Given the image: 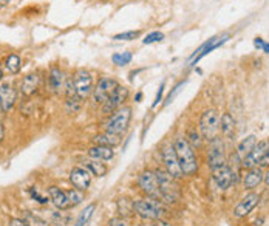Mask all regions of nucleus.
I'll use <instances>...</instances> for the list:
<instances>
[{"label": "nucleus", "instance_id": "1", "mask_svg": "<svg viewBox=\"0 0 269 226\" xmlns=\"http://www.w3.org/2000/svg\"><path fill=\"white\" fill-rule=\"evenodd\" d=\"M174 147H175L181 171H182V174H184V177H193L200 169L197 150L189 144L186 136H182V135H178L174 139Z\"/></svg>", "mask_w": 269, "mask_h": 226}, {"label": "nucleus", "instance_id": "2", "mask_svg": "<svg viewBox=\"0 0 269 226\" xmlns=\"http://www.w3.org/2000/svg\"><path fill=\"white\" fill-rule=\"evenodd\" d=\"M133 208H134V216L150 222L166 219V216L169 214V209L164 201L152 197H142L138 200H133Z\"/></svg>", "mask_w": 269, "mask_h": 226}, {"label": "nucleus", "instance_id": "3", "mask_svg": "<svg viewBox=\"0 0 269 226\" xmlns=\"http://www.w3.org/2000/svg\"><path fill=\"white\" fill-rule=\"evenodd\" d=\"M158 184H160V192H161V200L166 205H172L181 198V189L178 184V180L170 175L166 169H155Z\"/></svg>", "mask_w": 269, "mask_h": 226}, {"label": "nucleus", "instance_id": "4", "mask_svg": "<svg viewBox=\"0 0 269 226\" xmlns=\"http://www.w3.org/2000/svg\"><path fill=\"white\" fill-rule=\"evenodd\" d=\"M132 121V107L124 105L113 112L110 116H107V121L104 123V130L108 134H115V135H124Z\"/></svg>", "mask_w": 269, "mask_h": 226}, {"label": "nucleus", "instance_id": "5", "mask_svg": "<svg viewBox=\"0 0 269 226\" xmlns=\"http://www.w3.org/2000/svg\"><path fill=\"white\" fill-rule=\"evenodd\" d=\"M220 115L215 109H207L201 113L198 121V130L204 139H212L220 135Z\"/></svg>", "mask_w": 269, "mask_h": 226}, {"label": "nucleus", "instance_id": "6", "mask_svg": "<svg viewBox=\"0 0 269 226\" xmlns=\"http://www.w3.org/2000/svg\"><path fill=\"white\" fill-rule=\"evenodd\" d=\"M160 155H161V161L164 164V169L172 175L175 180L179 181L181 178H184V174H182V171H181V166H179L177 152L174 147V142L166 141L160 149Z\"/></svg>", "mask_w": 269, "mask_h": 226}, {"label": "nucleus", "instance_id": "7", "mask_svg": "<svg viewBox=\"0 0 269 226\" xmlns=\"http://www.w3.org/2000/svg\"><path fill=\"white\" fill-rule=\"evenodd\" d=\"M207 142H209V144H207V166H209L211 171H214V169L220 168V166L227 163L224 141L218 135V136L209 139Z\"/></svg>", "mask_w": 269, "mask_h": 226}, {"label": "nucleus", "instance_id": "8", "mask_svg": "<svg viewBox=\"0 0 269 226\" xmlns=\"http://www.w3.org/2000/svg\"><path fill=\"white\" fill-rule=\"evenodd\" d=\"M136 184L139 187V191L144 194V197H152V198L161 200L160 184H158V178H156L155 171L144 169L136 178Z\"/></svg>", "mask_w": 269, "mask_h": 226}, {"label": "nucleus", "instance_id": "9", "mask_svg": "<svg viewBox=\"0 0 269 226\" xmlns=\"http://www.w3.org/2000/svg\"><path fill=\"white\" fill-rule=\"evenodd\" d=\"M118 86H119V82L115 78H112V76H101L99 79H97L96 86L93 89V93H91L93 104L102 105L110 98V94L115 91V89Z\"/></svg>", "mask_w": 269, "mask_h": 226}, {"label": "nucleus", "instance_id": "10", "mask_svg": "<svg viewBox=\"0 0 269 226\" xmlns=\"http://www.w3.org/2000/svg\"><path fill=\"white\" fill-rule=\"evenodd\" d=\"M71 78H73V84H75L76 94L81 99H87L89 96H91L93 89H94V81H93V75L89 70L79 68L75 71V75Z\"/></svg>", "mask_w": 269, "mask_h": 226}, {"label": "nucleus", "instance_id": "11", "mask_svg": "<svg viewBox=\"0 0 269 226\" xmlns=\"http://www.w3.org/2000/svg\"><path fill=\"white\" fill-rule=\"evenodd\" d=\"M130 96V90L126 86H118L115 89V91L110 94V98L101 105V112L104 116H110L113 112H116L121 107H124V104L129 101Z\"/></svg>", "mask_w": 269, "mask_h": 226}, {"label": "nucleus", "instance_id": "12", "mask_svg": "<svg viewBox=\"0 0 269 226\" xmlns=\"http://www.w3.org/2000/svg\"><path fill=\"white\" fill-rule=\"evenodd\" d=\"M17 102V90L13 82H2L0 84V112L9 113Z\"/></svg>", "mask_w": 269, "mask_h": 226}, {"label": "nucleus", "instance_id": "13", "mask_svg": "<svg viewBox=\"0 0 269 226\" xmlns=\"http://www.w3.org/2000/svg\"><path fill=\"white\" fill-rule=\"evenodd\" d=\"M269 147V139H262V141H257V144L254 146V149L248 153L246 157L241 158V168L243 169H252L257 168L260 164L263 155L266 153Z\"/></svg>", "mask_w": 269, "mask_h": 226}, {"label": "nucleus", "instance_id": "14", "mask_svg": "<svg viewBox=\"0 0 269 226\" xmlns=\"http://www.w3.org/2000/svg\"><path fill=\"white\" fill-rule=\"evenodd\" d=\"M234 175H235L234 169L226 163L212 171V180L220 191H227V189L232 186V183H234Z\"/></svg>", "mask_w": 269, "mask_h": 226}, {"label": "nucleus", "instance_id": "15", "mask_svg": "<svg viewBox=\"0 0 269 226\" xmlns=\"http://www.w3.org/2000/svg\"><path fill=\"white\" fill-rule=\"evenodd\" d=\"M91 180H93V175L85 166H76V168H73L70 172V183L73 184V187L81 189L84 192L91 186Z\"/></svg>", "mask_w": 269, "mask_h": 226}, {"label": "nucleus", "instance_id": "16", "mask_svg": "<svg viewBox=\"0 0 269 226\" xmlns=\"http://www.w3.org/2000/svg\"><path fill=\"white\" fill-rule=\"evenodd\" d=\"M260 203V194L257 192H248L246 195H243L237 206L234 208V216L237 219H244L246 216L252 212V209Z\"/></svg>", "mask_w": 269, "mask_h": 226}, {"label": "nucleus", "instance_id": "17", "mask_svg": "<svg viewBox=\"0 0 269 226\" xmlns=\"http://www.w3.org/2000/svg\"><path fill=\"white\" fill-rule=\"evenodd\" d=\"M41 79H42V76H41V73H38V71L23 76L20 81V86H19V91L22 96H27V98L33 96L41 87Z\"/></svg>", "mask_w": 269, "mask_h": 226}, {"label": "nucleus", "instance_id": "18", "mask_svg": "<svg viewBox=\"0 0 269 226\" xmlns=\"http://www.w3.org/2000/svg\"><path fill=\"white\" fill-rule=\"evenodd\" d=\"M65 84H67V76L59 67H51L48 71V89L51 93L59 94L60 91H65Z\"/></svg>", "mask_w": 269, "mask_h": 226}, {"label": "nucleus", "instance_id": "19", "mask_svg": "<svg viewBox=\"0 0 269 226\" xmlns=\"http://www.w3.org/2000/svg\"><path fill=\"white\" fill-rule=\"evenodd\" d=\"M263 177L265 172L262 168H252V169H246V174L243 175V187L246 191H254L255 187H259L263 183Z\"/></svg>", "mask_w": 269, "mask_h": 226}, {"label": "nucleus", "instance_id": "20", "mask_svg": "<svg viewBox=\"0 0 269 226\" xmlns=\"http://www.w3.org/2000/svg\"><path fill=\"white\" fill-rule=\"evenodd\" d=\"M48 197H50V201L54 205L56 209H59V211L71 209V205H70V201H68L67 192L62 191L60 187H57V186H50V187H48Z\"/></svg>", "mask_w": 269, "mask_h": 226}, {"label": "nucleus", "instance_id": "21", "mask_svg": "<svg viewBox=\"0 0 269 226\" xmlns=\"http://www.w3.org/2000/svg\"><path fill=\"white\" fill-rule=\"evenodd\" d=\"M227 39H229V34H224V36H222V38H212V39L207 41L206 44H203L200 48L195 51V54L192 56V59H195L193 64H197L200 59H203L206 54H209L211 51H214L215 48H218V46H222Z\"/></svg>", "mask_w": 269, "mask_h": 226}, {"label": "nucleus", "instance_id": "22", "mask_svg": "<svg viewBox=\"0 0 269 226\" xmlns=\"http://www.w3.org/2000/svg\"><path fill=\"white\" fill-rule=\"evenodd\" d=\"M87 155L93 160H97V161H112L116 155V152L113 147H107V146H91L89 150H87Z\"/></svg>", "mask_w": 269, "mask_h": 226}, {"label": "nucleus", "instance_id": "23", "mask_svg": "<svg viewBox=\"0 0 269 226\" xmlns=\"http://www.w3.org/2000/svg\"><path fill=\"white\" fill-rule=\"evenodd\" d=\"M235 118L229 112H224L220 116V134L227 139H232L235 136Z\"/></svg>", "mask_w": 269, "mask_h": 226}, {"label": "nucleus", "instance_id": "24", "mask_svg": "<svg viewBox=\"0 0 269 226\" xmlns=\"http://www.w3.org/2000/svg\"><path fill=\"white\" fill-rule=\"evenodd\" d=\"M122 141V136L121 135H115V134H108V132H104L102 134H97L93 136V144L94 146H107V147H116L121 144Z\"/></svg>", "mask_w": 269, "mask_h": 226}, {"label": "nucleus", "instance_id": "25", "mask_svg": "<svg viewBox=\"0 0 269 226\" xmlns=\"http://www.w3.org/2000/svg\"><path fill=\"white\" fill-rule=\"evenodd\" d=\"M116 212L119 217L130 219L134 216V208H133V200L127 197H119L116 201Z\"/></svg>", "mask_w": 269, "mask_h": 226}, {"label": "nucleus", "instance_id": "26", "mask_svg": "<svg viewBox=\"0 0 269 226\" xmlns=\"http://www.w3.org/2000/svg\"><path fill=\"white\" fill-rule=\"evenodd\" d=\"M84 166L91 172L93 177H97V178L105 177L107 172H108V166L104 161H97V160H93V158L84 161Z\"/></svg>", "mask_w": 269, "mask_h": 226}, {"label": "nucleus", "instance_id": "27", "mask_svg": "<svg viewBox=\"0 0 269 226\" xmlns=\"http://www.w3.org/2000/svg\"><path fill=\"white\" fill-rule=\"evenodd\" d=\"M255 144H257V136L255 135H248L246 138H243L238 142V146H237V155L240 157V160L246 157L248 153L254 149Z\"/></svg>", "mask_w": 269, "mask_h": 226}, {"label": "nucleus", "instance_id": "28", "mask_svg": "<svg viewBox=\"0 0 269 226\" xmlns=\"http://www.w3.org/2000/svg\"><path fill=\"white\" fill-rule=\"evenodd\" d=\"M5 68L9 71L11 75H17L20 68H22V61H20V57L14 53H11L5 57V62H3Z\"/></svg>", "mask_w": 269, "mask_h": 226}, {"label": "nucleus", "instance_id": "29", "mask_svg": "<svg viewBox=\"0 0 269 226\" xmlns=\"http://www.w3.org/2000/svg\"><path fill=\"white\" fill-rule=\"evenodd\" d=\"M184 136H186V139L189 141V144L193 149H201L203 147V139L204 138H203V135L200 134V130L197 127H190Z\"/></svg>", "mask_w": 269, "mask_h": 226}, {"label": "nucleus", "instance_id": "30", "mask_svg": "<svg viewBox=\"0 0 269 226\" xmlns=\"http://www.w3.org/2000/svg\"><path fill=\"white\" fill-rule=\"evenodd\" d=\"M94 211H96V205L94 203H90L78 216V219L75 222V226H89L90 225V220L93 217V214H94Z\"/></svg>", "mask_w": 269, "mask_h": 226}, {"label": "nucleus", "instance_id": "31", "mask_svg": "<svg viewBox=\"0 0 269 226\" xmlns=\"http://www.w3.org/2000/svg\"><path fill=\"white\" fill-rule=\"evenodd\" d=\"M82 102H84V99H81L78 94L67 98V101H65V113L67 115H76V113H79L81 109H82Z\"/></svg>", "mask_w": 269, "mask_h": 226}, {"label": "nucleus", "instance_id": "32", "mask_svg": "<svg viewBox=\"0 0 269 226\" xmlns=\"http://www.w3.org/2000/svg\"><path fill=\"white\" fill-rule=\"evenodd\" d=\"M65 192H67V197H68L71 208H76L78 205H81L82 201L85 200V192L81 191V189L73 187V189H68V191H65Z\"/></svg>", "mask_w": 269, "mask_h": 226}, {"label": "nucleus", "instance_id": "33", "mask_svg": "<svg viewBox=\"0 0 269 226\" xmlns=\"http://www.w3.org/2000/svg\"><path fill=\"white\" fill-rule=\"evenodd\" d=\"M22 219L25 220L30 226H51L45 219H42L41 216H36V214H33L30 211H23Z\"/></svg>", "mask_w": 269, "mask_h": 226}, {"label": "nucleus", "instance_id": "34", "mask_svg": "<svg viewBox=\"0 0 269 226\" xmlns=\"http://www.w3.org/2000/svg\"><path fill=\"white\" fill-rule=\"evenodd\" d=\"M132 59H133V54L130 51H121V53H115L112 56V62L116 67H126L132 62Z\"/></svg>", "mask_w": 269, "mask_h": 226}, {"label": "nucleus", "instance_id": "35", "mask_svg": "<svg viewBox=\"0 0 269 226\" xmlns=\"http://www.w3.org/2000/svg\"><path fill=\"white\" fill-rule=\"evenodd\" d=\"M163 39H164V34L161 31H152L142 39V44L144 45H152V44H156V42H161Z\"/></svg>", "mask_w": 269, "mask_h": 226}, {"label": "nucleus", "instance_id": "36", "mask_svg": "<svg viewBox=\"0 0 269 226\" xmlns=\"http://www.w3.org/2000/svg\"><path fill=\"white\" fill-rule=\"evenodd\" d=\"M141 36V31H124L113 36V41H134Z\"/></svg>", "mask_w": 269, "mask_h": 226}, {"label": "nucleus", "instance_id": "37", "mask_svg": "<svg viewBox=\"0 0 269 226\" xmlns=\"http://www.w3.org/2000/svg\"><path fill=\"white\" fill-rule=\"evenodd\" d=\"M30 195H31V198L33 200H36L38 203H41V205H45V203H48V198L50 197H45V195H41V192L38 191L36 187H30Z\"/></svg>", "mask_w": 269, "mask_h": 226}, {"label": "nucleus", "instance_id": "38", "mask_svg": "<svg viewBox=\"0 0 269 226\" xmlns=\"http://www.w3.org/2000/svg\"><path fill=\"white\" fill-rule=\"evenodd\" d=\"M107 226H132L130 225V220L129 219H124V217H113V219H110L107 222Z\"/></svg>", "mask_w": 269, "mask_h": 226}, {"label": "nucleus", "instance_id": "39", "mask_svg": "<svg viewBox=\"0 0 269 226\" xmlns=\"http://www.w3.org/2000/svg\"><path fill=\"white\" fill-rule=\"evenodd\" d=\"M164 90H166V84L163 82V84L160 86V89H158V91H156V96H155V101H153V107H158V104H160V102L163 101Z\"/></svg>", "mask_w": 269, "mask_h": 226}, {"label": "nucleus", "instance_id": "40", "mask_svg": "<svg viewBox=\"0 0 269 226\" xmlns=\"http://www.w3.org/2000/svg\"><path fill=\"white\" fill-rule=\"evenodd\" d=\"M259 168H262V169H268L269 168V147H268L266 153L263 155V158H262V161L259 164Z\"/></svg>", "mask_w": 269, "mask_h": 226}, {"label": "nucleus", "instance_id": "41", "mask_svg": "<svg viewBox=\"0 0 269 226\" xmlns=\"http://www.w3.org/2000/svg\"><path fill=\"white\" fill-rule=\"evenodd\" d=\"M9 226H30L23 219H11L9 220Z\"/></svg>", "mask_w": 269, "mask_h": 226}, {"label": "nucleus", "instance_id": "42", "mask_svg": "<svg viewBox=\"0 0 269 226\" xmlns=\"http://www.w3.org/2000/svg\"><path fill=\"white\" fill-rule=\"evenodd\" d=\"M182 86H184V82H179V84H178V86H177V87H175V90H174V93H170V96H169V98H167V101H166V104H170V102H172V99H174V98H175V94H177V93H178V91H179V90H181V87H182Z\"/></svg>", "mask_w": 269, "mask_h": 226}, {"label": "nucleus", "instance_id": "43", "mask_svg": "<svg viewBox=\"0 0 269 226\" xmlns=\"http://www.w3.org/2000/svg\"><path fill=\"white\" fill-rule=\"evenodd\" d=\"M152 226H175L172 222H169L166 219H160V220H155Z\"/></svg>", "mask_w": 269, "mask_h": 226}, {"label": "nucleus", "instance_id": "44", "mask_svg": "<svg viewBox=\"0 0 269 226\" xmlns=\"http://www.w3.org/2000/svg\"><path fill=\"white\" fill-rule=\"evenodd\" d=\"M265 44H266V42H265L262 38H255V39H254V45H255V48H260V50H263Z\"/></svg>", "mask_w": 269, "mask_h": 226}, {"label": "nucleus", "instance_id": "45", "mask_svg": "<svg viewBox=\"0 0 269 226\" xmlns=\"http://www.w3.org/2000/svg\"><path fill=\"white\" fill-rule=\"evenodd\" d=\"M3 138H5V129H3V123L0 121V144H2Z\"/></svg>", "mask_w": 269, "mask_h": 226}, {"label": "nucleus", "instance_id": "46", "mask_svg": "<svg viewBox=\"0 0 269 226\" xmlns=\"http://www.w3.org/2000/svg\"><path fill=\"white\" fill-rule=\"evenodd\" d=\"M263 181H265V184H266V186H269V168H268V171L265 172V177H263Z\"/></svg>", "mask_w": 269, "mask_h": 226}, {"label": "nucleus", "instance_id": "47", "mask_svg": "<svg viewBox=\"0 0 269 226\" xmlns=\"http://www.w3.org/2000/svg\"><path fill=\"white\" fill-rule=\"evenodd\" d=\"M9 2H11V0H0V9H2L3 6H6Z\"/></svg>", "mask_w": 269, "mask_h": 226}, {"label": "nucleus", "instance_id": "48", "mask_svg": "<svg viewBox=\"0 0 269 226\" xmlns=\"http://www.w3.org/2000/svg\"><path fill=\"white\" fill-rule=\"evenodd\" d=\"M141 99H142V93L138 91V93H136V96H134V101H136V102H141Z\"/></svg>", "mask_w": 269, "mask_h": 226}, {"label": "nucleus", "instance_id": "49", "mask_svg": "<svg viewBox=\"0 0 269 226\" xmlns=\"http://www.w3.org/2000/svg\"><path fill=\"white\" fill-rule=\"evenodd\" d=\"M263 51H265V53H269V44H265V46H263Z\"/></svg>", "mask_w": 269, "mask_h": 226}, {"label": "nucleus", "instance_id": "50", "mask_svg": "<svg viewBox=\"0 0 269 226\" xmlns=\"http://www.w3.org/2000/svg\"><path fill=\"white\" fill-rule=\"evenodd\" d=\"M2 78H3V70H2V67H0V81H2Z\"/></svg>", "mask_w": 269, "mask_h": 226}]
</instances>
